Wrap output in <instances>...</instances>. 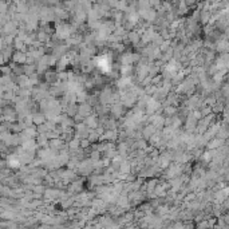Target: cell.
I'll list each match as a JSON object with an SVG mask.
<instances>
[{
    "mask_svg": "<svg viewBox=\"0 0 229 229\" xmlns=\"http://www.w3.org/2000/svg\"><path fill=\"white\" fill-rule=\"evenodd\" d=\"M15 60L17 62V63H23V62H26V54L17 52L15 55Z\"/></svg>",
    "mask_w": 229,
    "mask_h": 229,
    "instance_id": "7a4b0ae2",
    "label": "cell"
},
{
    "mask_svg": "<svg viewBox=\"0 0 229 229\" xmlns=\"http://www.w3.org/2000/svg\"><path fill=\"white\" fill-rule=\"evenodd\" d=\"M70 32H71L70 27L66 26V24H60L59 27H58V30H56V34H58V36H59V38H67L70 35Z\"/></svg>",
    "mask_w": 229,
    "mask_h": 229,
    "instance_id": "6da1fadb",
    "label": "cell"
}]
</instances>
